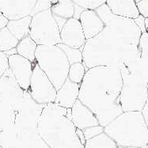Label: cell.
Returning <instances> with one entry per match:
<instances>
[{
  "label": "cell",
  "instance_id": "cell-6",
  "mask_svg": "<svg viewBox=\"0 0 148 148\" xmlns=\"http://www.w3.org/2000/svg\"><path fill=\"white\" fill-rule=\"evenodd\" d=\"M120 70L123 82L120 101L123 112H142L148 99V79L134 75L124 68Z\"/></svg>",
  "mask_w": 148,
  "mask_h": 148
},
{
  "label": "cell",
  "instance_id": "cell-22",
  "mask_svg": "<svg viewBox=\"0 0 148 148\" xmlns=\"http://www.w3.org/2000/svg\"><path fill=\"white\" fill-rule=\"evenodd\" d=\"M14 121V110L0 99V132L12 127Z\"/></svg>",
  "mask_w": 148,
  "mask_h": 148
},
{
  "label": "cell",
  "instance_id": "cell-14",
  "mask_svg": "<svg viewBox=\"0 0 148 148\" xmlns=\"http://www.w3.org/2000/svg\"><path fill=\"white\" fill-rule=\"evenodd\" d=\"M71 119L75 127L81 130L99 124L96 116L79 99L71 108Z\"/></svg>",
  "mask_w": 148,
  "mask_h": 148
},
{
  "label": "cell",
  "instance_id": "cell-21",
  "mask_svg": "<svg viewBox=\"0 0 148 148\" xmlns=\"http://www.w3.org/2000/svg\"><path fill=\"white\" fill-rule=\"evenodd\" d=\"M84 148H117V144L105 132L87 139L84 144Z\"/></svg>",
  "mask_w": 148,
  "mask_h": 148
},
{
  "label": "cell",
  "instance_id": "cell-2",
  "mask_svg": "<svg viewBox=\"0 0 148 148\" xmlns=\"http://www.w3.org/2000/svg\"><path fill=\"white\" fill-rule=\"evenodd\" d=\"M122 77L121 70L109 66L89 68L80 84L79 100L106 127L123 112L120 101Z\"/></svg>",
  "mask_w": 148,
  "mask_h": 148
},
{
  "label": "cell",
  "instance_id": "cell-11",
  "mask_svg": "<svg viewBox=\"0 0 148 148\" xmlns=\"http://www.w3.org/2000/svg\"><path fill=\"white\" fill-rule=\"evenodd\" d=\"M36 63V62H35ZM35 63L18 54L8 56V65L19 86L28 91Z\"/></svg>",
  "mask_w": 148,
  "mask_h": 148
},
{
  "label": "cell",
  "instance_id": "cell-28",
  "mask_svg": "<svg viewBox=\"0 0 148 148\" xmlns=\"http://www.w3.org/2000/svg\"><path fill=\"white\" fill-rule=\"evenodd\" d=\"M53 3H54V0H36V4L33 7L30 15L33 16L37 13L45 11L47 10H51Z\"/></svg>",
  "mask_w": 148,
  "mask_h": 148
},
{
  "label": "cell",
  "instance_id": "cell-25",
  "mask_svg": "<svg viewBox=\"0 0 148 148\" xmlns=\"http://www.w3.org/2000/svg\"><path fill=\"white\" fill-rule=\"evenodd\" d=\"M58 46L63 49V51L65 52L69 61L70 65L76 64V63H83L82 49L71 48L69 46L65 45L64 44H59Z\"/></svg>",
  "mask_w": 148,
  "mask_h": 148
},
{
  "label": "cell",
  "instance_id": "cell-4",
  "mask_svg": "<svg viewBox=\"0 0 148 148\" xmlns=\"http://www.w3.org/2000/svg\"><path fill=\"white\" fill-rule=\"evenodd\" d=\"M104 132L124 147H143L148 143V129L141 111L123 112L106 125Z\"/></svg>",
  "mask_w": 148,
  "mask_h": 148
},
{
  "label": "cell",
  "instance_id": "cell-34",
  "mask_svg": "<svg viewBox=\"0 0 148 148\" xmlns=\"http://www.w3.org/2000/svg\"><path fill=\"white\" fill-rule=\"evenodd\" d=\"M8 21H9L8 18H6L3 14H0V30L3 28L6 27Z\"/></svg>",
  "mask_w": 148,
  "mask_h": 148
},
{
  "label": "cell",
  "instance_id": "cell-32",
  "mask_svg": "<svg viewBox=\"0 0 148 148\" xmlns=\"http://www.w3.org/2000/svg\"><path fill=\"white\" fill-rule=\"evenodd\" d=\"M145 19L146 18L144 17H143L142 15L139 14V17H137L136 18L134 19V21L136 22V24L138 25V27L140 29V30L143 33H146L147 30H146V24H145Z\"/></svg>",
  "mask_w": 148,
  "mask_h": 148
},
{
  "label": "cell",
  "instance_id": "cell-39",
  "mask_svg": "<svg viewBox=\"0 0 148 148\" xmlns=\"http://www.w3.org/2000/svg\"><path fill=\"white\" fill-rule=\"evenodd\" d=\"M117 148H125V147H123V146L117 145Z\"/></svg>",
  "mask_w": 148,
  "mask_h": 148
},
{
  "label": "cell",
  "instance_id": "cell-19",
  "mask_svg": "<svg viewBox=\"0 0 148 148\" xmlns=\"http://www.w3.org/2000/svg\"><path fill=\"white\" fill-rule=\"evenodd\" d=\"M32 16L28 15L15 20H9L6 27L18 40L29 35Z\"/></svg>",
  "mask_w": 148,
  "mask_h": 148
},
{
  "label": "cell",
  "instance_id": "cell-31",
  "mask_svg": "<svg viewBox=\"0 0 148 148\" xmlns=\"http://www.w3.org/2000/svg\"><path fill=\"white\" fill-rule=\"evenodd\" d=\"M140 15L145 18H148V0H142L136 3Z\"/></svg>",
  "mask_w": 148,
  "mask_h": 148
},
{
  "label": "cell",
  "instance_id": "cell-15",
  "mask_svg": "<svg viewBox=\"0 0 148 148\" xmlns=\"http://www.w3.org/2000/svg\"><path fill=\"white\" fill-rule=\"evenodd\" d=\"M86 39L93 38L105 29V23L96 10H84L79 15Z\"/></svg>",
  "mask_w": 148,
  "mask_h": 148
},
{
  "label": "cell",
  "instance_id": "cell-9",
  "mask_svg": "<svg viewBox=\"0 0 148 148\" xmlns=\"http://www.w3.org/2000/svg\"><path fill=\"white\" fill-rule=\"evenodd\" d=\"M33 99L40 105L54 103L57 90L45 73L35 63L28 90Z\"/></svg>",
  "mask_w": 148,
  "mask_h": 148
},
{
  "label": "cell",
  "instance_id": "cell-27",
  "mask_svg": "<svg viewBox=\"0 0 148 148\" xmlns=\"http://www.w3.org/2000/svg\"><path fill=\"white\" fill-rule=\"evenodd\" d=\"M138 56L148 60V33H143L138 45Z\"/></svg>",
  "mask_w": 148,
  "mask_h": 148
},
{
  "label": "cell",
  "instance_id": "cell-30",
  "mask_svg": "<svg viewBox=\"0 0 148 148\" xmlns=\"http://www.w3.org/2000/svg\"><path fill=\"white\" fill-rule=\"evenodd\" d=\"M9 68L8 65V56L4 52L0 51V78Z\"/></svg>",
  "mask_w": 148,
  "mask_h": 148
},
{
  "label": "cell",
  "instance_id": "cell-13",
  "mask_svg": "<svg viewBox=\"0 0 148 148\" xmlns=\"http://www.w3.org/2000/svg\"><path fill=\"white\" fill-rule=\"evenodd\" d=\"M36 0H0V12L9 20L30 15Z\"/></svg>",
  "mask_w": 148,
  "mask_h": 148
},
{
  "label": "cell",
  "instance_id": "cell-26",
  "mask_svg": "<svg viewBox=\"0 0 148 148\" xmlns=\"http://www.w3.org/2000/svg\"><path fill=\"white\" fill-rule=\"evenodd\" d=\"M76 6L83 10H96L100 6L106 4L107 0H72Z\"/></svg>",
  "mask_w": 148,
  "mask_h": 148
},
{
  "label": "cell",
  "instance_id": "cell-16",
  "mask_svg": "<svg viewBox=\"0 0 148 148\" xmlns=\"http://www.w3.org/2000/svg\"><path fill=\"white\" fill-rule=\"evenodd\" d=\"M79 89L80 84L72 82L67 78L57 90L54 103L66 109H71L76 101L79 99Z\"/></svg>",
  "mask_w": 148,
  "mask_h": 148
},
{
  "label": "cell",
  "instance_id": "cell-8",
  "mask_svg": "<svg viewBox=\"0 0 148 148\" xmlns=\"http://www.w3.org/2000/svg\"><path fill=\"white\" fill-rule=\"evenodd\" d=\"M44 106L36 102L28 91H25L21 106L14 111L13 126L38 132V122Z\"/></svg>",
  "mask_w": 148,
  "mask_h": 148
},
{
  "label": "cell",
  "instance_id": "cell-24",
  "mask_svg": "<svg viewBox=\"0 0 148 148\" xmlns=\"http://www.w3.org/2000/svg\"><path fill=\"white\" fill-rule=\"evenodd\" d=\"M87 70L88 68L86 67L83 63H76V64H71L69 68L68 78L72 82L78 83V84H81Z\"/></svg>",
  "mask_w": 148,
  "mask_h": 148
},
{
  "label": "cell",
  "instance_id": "cell-12",
  "mask_svg": "<svg viewBox=\"0 0 148 148\" xmlns=\"http://www.w3.org/2000/svg\"><path fill=\"white\" fill-rule=\"evenodd\" d=\"M61 44L75 49H83L86 39L79 18L66 20L60 29Z\"/></svg>",
  "mask_w": 148,
  "mask_h": 148
},
{
  "label": "cell",
  "instance_id": "cell-43",
  "mask_svg": "<svg viewBox=\"0 0 148 148\" xmlns=\"http://www.w3.org/2000/svg\"><path fill=\"white\" fill-rule=\"evenodd\" d=\"M0 14H2V13H1V12H0Z\"/></svg>",
  "mask_w": 148,
  "mask_h": 148
},
{
  "label": "cell",
  "instance_id": "cell-41",
  "mask_svg": "<svg viewBox=\"0 0 148 148\" xmlns=\"http://www.w3.org/2000/svg\"><path fill=\"white\" fill-rule=\"evenodd\" d=\"M143 148H148V143H147V145H146L145 147H143Z\"/></svg>",
  "mask_w": 148,
  "mask_h": 148
},
{
  "label": "cell",
  "instance_id": "cell-37",
  "mask_svg": "<svg viewBox=\"0 0 148 148\" xmlns=\"http://www.w3.org/2000/svg\"><path fill=\"white\" fill-rule=\"evenodd\" d=\"M145 24H146V30L148 33V18L145 19Z\"/></svg>",
  "mask_w": 148,
  "mask_h": 148
},
{
  "label": "cell",
  "instance_id": "cell-36",
  "mask_svg": "<svg viewBox=\"0 0 148 148\" xmlns=\"http://www.w3.org/2000/svg\"><path fill=\"white\" fill-rule=\"evenodd\" d=\"M37 148H51V147H49V146L46 144L44 140H42V141H41V143H40V145L38 146V147Z\"/></svg>",
  "mask_w": 148,
  "mask_h": 148
},
{
  "label": "cell",
  "instance_id": "cell-10",
  "mask_svg": "<svg viewBox=\"0 0 148 148\" xmlns=\"http://www.w3.org/2000/svg\"><path fill=\"white\" fill-rule=\"evenodd\" d=\"M25 90L16 81L10 68L0 78V99L13 110H17L21 106Z\"/></svg>",
  "mask_w": 148,
  "mask_h": 148
},
{
  "label": "cell",
  "instance_id": "cell-1",
  "mask_svg": "<svg viewBox=\"0 0 148 148\" xmlns=\"http://www.w3.org/2000/svg\"><path fill=\"white\" fill-rule=\"evenodd\" d=\"M105 23V29L82 49L86 68L109 66L121 69L126 61L138 56V45L142 32L132 18L113 14L106 4L96 10Z\"/></svg>",
  "mask_w": 148,
  "mask_h": 148
},
{
  "label": "cell",
  "instance_id": "cell-3",
  "mask_svg": "<svg viewBox=\"0 0 148 148\" xmlns=\"http://www.w3.org/2000/svg\"><path fill=\"white\" fill-rule=\"evenodd\" d=\"M71 109L56 103L45 105L38 122V132L51 148H84L71 119Z\"/></svg>",
  "mask_w": 148,
  "mask_h": 148
},
{
  "label": "cell",
  "instance_id": "cell-18",
  "mask_svg": "<svg viewBox=\"0 0 148 148\" xmlns=\"http://www.w3.org/2000/svg\"><path fill=\"white\" fill-rule=\"evenodd\" d=\"M51 11L58 23L60 21L66 22L75 17L76 5L72 0H56L51 6Z\"/></svg>",
  "mask_w": 148,
  "mask_h": 148
},
{
  "label": "cell",
  "instance_id": "cell-7",
  "mask_svg": "<svg viewBox=\"0 0 148 148\" xmlns=\"http://www.w3.org/2000/svg\"><path fill=\"white\" fill-rule=\"evenodd\" d=\"M29 36L38 45H58L61 44L60 28L51 10L32 16Z\"/></svg>",
  "mask_w": 148,
  "mask_h": 148
},
{
  "label": "cell",
  "instance_id": "cell-29",
  "mask_svg": "<svg viewBox=\"0 0 148 148\" xmlns=\"http://www.w3.org/2000/svg\"><path fill=\"white\" fill-rule=\"evenodd\" d=\"M105 131V127H103L101 125H96V126H92V127H89L87 128H85L84 130H82L83 134H84L85 138L86 139H90L93 137L97 136L101 133L104 132Z\"/></svg>",
  "mask_w": 148,
  "mask_h": 148
},
{
  "label": "cell",
  "instance_id": "cell-42",
  "mask_svg": "<svg viewBox=\"0 0 148 148\" xmlns=\"http://www.w3.org/2000/svg\"><path fill=\"white\" fill-rule=\"evenodd\" d=\"M56 0H54V3H55V2H56Z\"/></svg>",
  "mask_w": 148,
  "mask_h": 148
},
{
  "label": "cell",
  "instance_id": "cell-17",
  "mask_svg": "<svg viewBox=\"0 0 148 148\" xmlns=\"http://www.w3.org/2000/svg\"><path fill=\"white\" fill-rule=\"evenodd\" d=\"M106 5L115 15L135 19L139 16L134 0H107Z\"/></svg>",
  "mask_w": 148,
  "mask_h": 148
},
{
  "label": "cell",
  "instance_id": "cell-40",
  "mask_svg": "<svg viewBox=\"0 0 148 148\" xmlns=\"http://www.w3.org/2000/svg\"><path fill=\"white\" fill-rule=\"evenodd\" d=\"M134 1L137 3H139V2H140V1H142V0H134Z\"/></svg>",
  "mask_w": 148,
  "mask_h": 148
},
{
  "label": "cell",
  "instance_id": "cell-20",
  "mask_svg": "<svg viewBox=\"0 0 148 148\" xmlns=\"http://www.w3.org/2000/svg\"><path fill=\"white\" fill-rule=\"evenodd\" d=\"M38 45L36 44L29 35L19 40L16 47L17 54L26 58L33 63L36 62V51Z\"/></svg>",
  "mask_w": 148,
  "mask_h": 148
},
{
  "label": "cell",
  "instance_id": "cell-38",
  "mask_svg": "<svg viewBox=\"0 0 148 148\" xmlns=\"http://www.w3.org/2000/svg\"><path fill=\"white\" fill-rule=\"evenodd\" d=\"M125 148H143L141 147H127Z\"/></svg>",
  "mask_w": 148,
  "mask_h": 148
},
{
  "label": "cell",
  "instance_id": "cell-33",
  "mask_svg": "<svg viewBox=\"0 0 148 148\" xmlns=\"http://www.w3.org/2000/svg\"><path fill=\"white\" fill-rule=\"evenodd\" d=\"M142 113H143V117H144L146 124H147V129H148V99L147 101V103H146L144 108L143 109Z\"/></svg>",
  "mask_w": 148,
  "mask_h": 148
},
{
  "label": "cell",
  "instance_id": "cell-35",
  "mask_svg": "<svg viewBox=\"0 0 148 148\" xmlns=\"http://www.w3.org/2000/svg\"><path fill=\"white\" fill-rule=\"evenodd\" d=\"M76 132H77V135H78L79 139H80V141L82 143V145L84 146V144L86 143V139L85 138L83 132H82V130H81V129H79V128H77V131H76Z\"/></svg>",
  "mask_w": 148,
  "mask_h": 148
},
{
  "label": "cell",
  "instance_id": "cell-5",
  "mask_svg": "<svg viewBox=\"0 0 148 148\" xmlns=\"http://www.w3.org/2000/svg\"><path fill=\"white\" fill-rule=\"evenodd\" d=\"M36 63L58 90L68 78L70 64L65 52L58 45H38Z\"/></svg>",
  "mask_w": 148,
  "mask_h": 148
},
{
  "label": "cell",
  "instance_id": "cell-23",
  "mask_svg": "<svg viewBox=\"0 0 148 148\" xmlns=\"http://www.w3.org/2000/svg\"><path fill=\"white\" fill-rule=\"evenodd\" d=\"M19 40L13 35L11 32L5 27L0 30V51L6 52L16 49Z\"/></svg>",
  "mask_w": 148,
  "mask_h": 148
}]
</instances>
